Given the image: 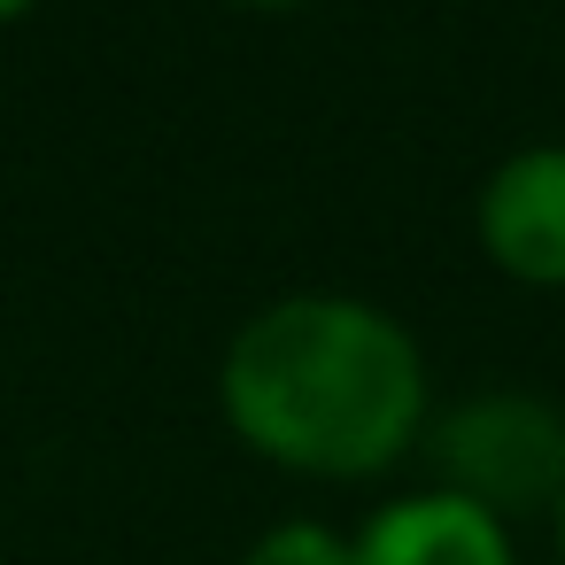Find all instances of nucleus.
Segmentation results:
<instances>
[{
  "mask_svg": "<svg viewBox=\"0 0 565 565\" xmlns=\"http://www.w3.org/2000/svg\"><path fill=\"white\" fill-rule=\"evenodd\" d=\"M418 349L364 302L302 295L264 310L225 356L233 426L302 472H372L418 426Z\"/></svg>",
  "mask_w": 565,
  "mask_h": 565,
  "instance_id": "f257e3e1",
  "label": "nucleus"
},
{
  "mask_svg": "<svg viewBox=\"0 0 565 565\" xmlns=\"http://www.w3.org/2000/svg\"><path fill=\"white\" fill-rule=\"evenodd\" d=\"M434 457L449 465V495L480 503V511H526L550 488H565V418L526 403V395H495V403H465L441 434Z\"/></svg>",
  "mask_w": 565,
  "mask_h": 565,
  "instance_id": "f03ea898",
  "label": "nucleus"
},
{
  "mask_svg": "<svg viewBox=\"0 0 565 565\" xmlns=\"http://www.w3.org/2000/svg\"><path fill=\"white\" fill-rule=\"evenodd\" d=\"M480 241L519 279H565V148H534L488 179Z\"/></svg>",
  "mask_w": 565,
  "mask_h": 565,
  "instance_id": "7ed1b4c3",
  "label": "nucleus"
},
{
  "mask_svg": "<svg viewBox=\"0 0 565 565\" xmlns=\"http://www.w3.org/2000/svg\"><path fill=\"white\" fill-rule=\"evenodd\" d=\"M356 565H511V550H503L495 511L465 495H418L364 526Z\"/></svg>",
  "mask_w": 565,
  "mask_h": 565,
  "instance_id": "20e7f679",
  "label": "nucleus"
},
{
  "mask_svg": "<svg viewBox=\"0 0 565 565\" xmlns=\"http://www.w3.org/2000/svg\"><path fill=\"white\" fill-rule=\"evenodd\" d=\"M248 565H356V550H341L326 526H279V534L256 542Z\"/></svg>",
  "mask_w": 565,
  "mask_h": 565,
  "instance_id": "39448f33",
  "label": "nucleus"
},
{
  "mask_svg": "<svg viewBox=\"0 0 565 565\" xmlns=\"http://www.w3.org/2000/svg\"><path fill=\"white\" fill-rule=\"evenodd\" d=\"M17 9H24V0H0V24H9V17H17Z\"/></svg>",
  "mask_w": 565,
  "mask_h": 565,
  "instance_id": "423d86ee",
  "label": "nucleus"
},
{
  "mask_svg": "<svg viewBox=\"0 0 565 565\" xmlns=\"http://www.w3.org/2000/svg\"><path fill=\"white\" fill-rule=\"evenodd\" d=\"M248 9H287V0H248Z\"/></svg>",
  "mask_w": 565,
  "mask_h": 565,
  "instance_id": "0eeeda50",
  "label": "nucleus"
},
{
  "mask_svg": "<svg viewBox=\"0 0 565 565\" xmlns=\"http://www.w3.org/2000/svg\"><path fill=\"white\" fill-rule=\"evenodd\" d=\"M557 526H565V511H557Z\"/></svg>",
  "mask_w": 565,
  "mask_h": 565,
  "instance_id": "6e6552de",
  "label": "nucleus"
}]
</instances>
